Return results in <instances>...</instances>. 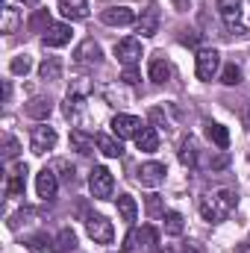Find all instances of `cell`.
<instances>
[{
	"mask_svg": "<svg viewBox=\"0 0 250 253\" xmlns=\"http://www.w3.org/2000/svg\"><path fill=\"white\" fill-rule=\"evenodd\" d=\"M177 253H197V248H194V245H183Z\"/></svg>",
	"mask_w": 250,
	"mask_h": 253,
	"instance_id": "cell-40",
	"label": "cell"
},
{
	"mask_svg": "<svg viewBox=\"0 0 250 253\" xmlns=\"http://www.w3.org/2000/svg\"><path fill=\"white\" fill-rule=\"evenodd\" d=\"M183 44H197V36H194V30H186V36H183Z\"/></svg>",
	"mask_w": 250,
	"mask_h": 253,
	"instance_id": "cell-39",
	"label": "cell"
},
{
	"mask_svg": "<svg viewBox=\"0 0 250 253\" xmlns=\"http://www.w3.org/2000/svg\"><path fill=\"white\" fill-rule=\"evenodd\" d=\"M227 162H230V153H227V150H221V153L212 159V171H221V168H227Z\"/></svg>",
	"mask_w": 250,
	"mask_h": 253,
	"instance_id": "cell-36",
	"label": "cell"
},
{
	"mask_svg": "<svg viewBox=\"0 0 250 253\" xmlns=\"http://www.w3.org/2000/svg\"><path fill=\"white\" fill-rule=\"evenodd\" d=\"M218 12L233 33H239V36L245 33L242 30V0H218Z\"/></svg>",
	"mask_w": 250,
	"mask_h": 253,
	"instance_id": "cell-9",
	"label": "cell"
},
{
	"mask_svg": "<svg viewBox=\"0 0 250 253\" xmlns=\"http://www.w3.org/2000/svg\"><path fill=\"white\" fill-rule=\"evenodd\" d=\"M186 230V218L180 212H165V233L168 236H183Z\"/></svg>",
	"mask_w": 250,
	"mask_h": 253,
	"instance_id": "cell-27",
	"label": "cell"
},
{
	"mask_svg": "<svg viewBox=\"0 0 250 253\" xmlns=\"http://www.w3.org/2000/svg\"><path fill=\"white\" fill-rule=\"evenodd\" d=\"M42 42H44V47H65L71 42V27L68 24H50L47 33L42 36Z\"/></svg>",
	"mask_w": 250,
	"mask_h": 253,
	"instance_id": "cell-15",
	"label": "cell"
},
{
	"mask_svg": "<svg viewBox=\"0 0 250 253\" xmlns=\"http://www.w3.org/2000/svg\"><path fill=\"white\" fill-rule=\"evenodd\" d=\"M71 147H74V150H80L83 156H88V153L94 150V138H91L85 129H80V126H77V129H71Z\"/></svg>",
	"mask_w": 250,
	"mask_h": 253,
	"instance_id": "cell-21",
	"label": "cell"
},
{
	"mask_svg": "<svg viewBox=\"0 0 250 253\" xmlns=\"http://www.w3.org/2000/svg\"><path fill=\"white\" fill-rule=\"evenodd\" d=\"M24 112H27L30 118H36V121H47L50 112H53V103H50V97H33V100L24 106Z\"/></svg>",
	"mask_w": 250,
	"mask_h": 253,
	"instance_id": "cell-17",
	"label": "cell"
},
{
	"mask_svg": "<svg viewBox=\"0 0 250 253\" xmlns=\"http://www.w3.org/2000/svg\"><path fill=\"white\" fill-rule=\"evenodd\" d=\"M100 21L109 24V27H126V24L135 21V12H132L129 6H109V9H103Z\"/></svg>",
	"mask_w": 250,
	"mask_h": 253,
	"instance_id": "cell-14",
	"label": "cell"
},
{
	"mask_svg": "<svg viewBox=\"0 0 250 253\" xmlns=\"http://www.w3.org/2000/svg\"><path fill=\"white\" fill-rule=\"evenodd\" d=\"M39 77H42L44 83H53V80H59V77H62V62H59L56 56H47L44 62L39 65Z\"/></svg>",
	"mask_w": 250,
	"mask_h": 253,
	"instance_id": "cell-22",
	"label": "cell"
},
{
	"mask_svg": "<svg viewBox=\"0 0 250 253\" xmlns=\"http://www.w3.org/2000/svg\"><path fill=\"white\" fill-rule=\"evenodd\" d=\"M21 3H36V0H21Z\"/></svg>",
	"mask_w": 250,
	"mask_h": 253,
	"instance_id": "cell-43",
	"label": "cell"
},
{
	"mask_svg": "<svg viewBox=\"0 0 250 253\" xmlns=\"http://www.w3.org/2000/svg\"><path fill=\"white\" fill-rule=\"evenodd\" d=\"M150 80H153L156 85H162V83H168V80H171V65L165 62L162 56L150 59Z\"/></svg>",
	"mask_w": 250,
	"mask_h": 253,
	"instance_id": "cell-23",
	"label": "cell"
},
{
	"mask_svg": "<svg viewBox=\"0 0 250 253\" xmlns=\"http://www.w3.org/2000/svg\"><path fill=\"white\" fill-rule=\"evenodd\" d=\"M236 203H239V194L233 189H218V191L203 194L197 206H200V215H203L209 224H218V221L230 218V212L236 209Z\"/></svg>",
	"mask_w": 250,
	"mask_h": 253,
	"instance_id": "cell-1",
	"label": "cell"
},
{
	"mask_svg": "<svg viewBox=\"0 0 250 253\" xmlns=\"http://www.w3.org/2000/svg\"><path fill=\"white\" fill-rule=\"evenodd\" d=\"M121 80H124L126 85H135V83H138L141 77H138V71H135V68H124V74H121Z\"/></svg>",
	"mask_w": 250,
	"mask_h": 253,
	"instance_id": "cell-37",
	"label": "cell"
},
{
	"mask_svg": "<svg viewBox=\"0 0 250 253\" xmlns=\"http://www.w3.org/2000/svg\"><path fill=\"white\" fill-rule=\"evenodd\" d=\"M171 3H174L177 12H188V3H191V0H171Z\"/></svg>",
	"mask_w": 250,
	"mask_h": 253,
	"instance_id": "cell-38",
	"label": "cell"
},
{
	"mask_svg": "<svg viewBox=\"0 0 250 253\" xmlns=\"http://www.w3.org/2000/svg\"><path fill=\"white\" fill-rule=\"evenodd\" d=\"M56 141H59V135H56V129L47 124L42 126H33V132H30V150L33 153H47V150H53L56 147Z\"/></svg>",
	"mask_w": 250,
	"mask_h": 253,
	"instance_id": "cell-4",
	"label": "cell"
},
{
	"mask_svg": "<svg viewBox=\"0 0 250 253\" xmlns=\"http://www.w3.org/2000/svg\"><path fill=\"white\" fill-rule=\"evenodd\" d=\"M18 24H21V12H18L15 6H6V9H3V27H0V30L9 36V33L18 30Z\"/></svg>",
	"mask_w": 250,
	"mask_h": 253,
	"instance_id": "cell-28",
	"label": "cell"
},
{
	"mask_svg": "<svg viewBox=\"0 0 250 253\" xmlns=\"http://www.w3.org/2000/svg\"><path fill=\"white\" fill-rule=\"evenodd\" d=\"M180 162L186 168L197 165V144H194V138H183V144H180Z\"/></svg>",
	"mask_w": 250,
	"mask_h": 253,
	"instance_id": "cell-26",
	"label": "cell"
},
{
	"mask_svg": "<svg viewBox=\"0 0 250 253\" xmlns=\"http://www.w3.org/2000/svg\"><path fill=\"white\" fill-rule=\"evenodd\" d=\"M206 135H209V141L218 147V150H227L230 147V132H227V126L224 124H215V121H206Z\"/></svg>",
	"mask_w": 250,
	"mask_h": 253,
	"instance_id": "cell-19",
	"label": "cell"
},
{
	"mask_svg": "<svg viewBox=\"0 0 250 253\" xmlns=\"http://www.w3.org/2000/svg\"><path fill=\"white\" fill-rule=\"evenodd\" d=\"M30 68H33L30 56H15V59L9 62V71H12V74H27Z\"/></svg>",
	"mask_w": 250,
	"mask_h": 253,
	"instance_id": "cell-33",
	"label": "cell"
},
{
	"mask_svg": "<svg viewBox=\"0 0 250 253\" xmlns=\"http://www.w3.org/2000/svg\"><path fill=\"white\" fill-rule=\"evenodd\" d=\"M100 59H103V50H100V44L94 39H83L77 44V50H74V62L80 65H97Z\"/></svg>",
	"mask_w": 250,
	"mask_h": 253,
	"instance_id": "cell-12",
	"label": "cell"
},
{
	"mask_svg": "<svg viewBox=\"0 0 250 253\" xmlns=\"http://www.w3.org/2000/svg\"><path fill=\"white\" fill-rule=\"evenodd\" d=\"M218 68H221V53L218 50H212V47L197 50V80H203V83L215 80Z\"/></svg>",
	"mask_w": 250,
	"mask_h": 253,
	"instance_id": "cell-5",
	"label": "cell"
},
{
	"mask_svg": "<svg viewBox=\"0 0 250 253\" xmlns=\"http://www.w3.org/2000/svg\"><path fill=\"white\" fill-rule=\"evenodd\" d=\"M50 24H53V21H50V12H47V9H39V12L30 18V30H33V33H42V36L47 33Z\"/></svg>",
	"mask_w": 250,
	"mask_h": 253,
	"instance_id": "cell-29",
	"label": "cell"
},
{
	"mask_svg": "<svg viewBox=\"0 0 250 253\" xmlns=\"http://www.w3.org/2000/svg\"><path fill=\"white\" fill-rule=\"evenodd\" d=\"M24 189H27V165H15L6 177V197H24Z\"/></svg>",
	"mask_w": 250,
	"mask_h": 253,
	"instance_id": "cell-13",
	"label": "cell"
},
{
	"mask_svg": "<svg viewBox=\"0 0 250 253\" xmlns=\"http://www.w3.org/2000/svg\"><path fill=\"white\" fill-rule=\"evenodd\" d=\"M3 156H6V159H15V156H18V141H15L12 135H6V141H3Z\"/></svg>",
	"mask_w": 250,
	"mask_h": 253,
	"instance_id": "cell-34",
	"label": "cell"
},
{
	"mask_svg": "<svg viewBox=\"0 0 250 253\" xmlns=\"http://www.w3.org/2000/svg\"><path fill=\"white\" fill-rule=\"evenodd\" d=\"M97 150H100L103 156H109V159H118V156L124 153L121 138H118V135H106V132H100V135H97Z\"/></svg>",
	"mask_w": 250,
	"mask_h": 253,
	"instance_id": "cell-18",
	"label": "cell"
},
{
	"mask_svg": "<svg viewBox=\"0 0 250 253\" xmlns=\"http://www.w3.org/2000/svg\"><path fill=\"white\" fill-rule=\"evenodd\" d=\"M141 129H144V124H141V118H135V115L118 112V115L112 118V135H118V138H135Z\"/></svg>",
	"mask_w": 250,
	"mask_h": 253,
	"instance_id": "cell-7",
	"label": "cell"
},
{
	"mask_svg": "<svg viewBox=\"0 0 250 253\" xmlns=\"http://www.w3.org/2000/svg\"><path fill=\"white\" fill-rule=\"evenodd\" d=\"M36 191H39L42 200H53V197H56V191H59V177H56L53 168H42V171L36 174Z\"/></svg>",
	"mask_w": 250,
	"mask_h": 253,
	"instance_id": "cell-10",
	"label": "cell"
},
{
	"mask_svg": "<svg viewBox=\"0 0 250 253\" xmlns=\"http://www.w3.org/2000/svg\"><path fill=\"white\" fill-rule=\"evenodd\" d=\"M165 165L162 162H144L138 171H135V180L144 186V189H156V186H162L165 183Z\"/></svg>",
	"mask_w": 250,
	"mask_h": 253,
	"instance_id": "cell-6",
	"label": "cell"
},
{
	"mask_svg": "<svg viewBox=\"0 0 250 253\" xmlns=\"http://www.w3.org/2000/svg\"><path fill=\"white\" fill-rule=\"evenodd\" d=\"M135 147H138L141 153H153V150H159V132H156L153 126H144V129L135 135Z\"/></svg>",
	"mask_w": 250,
	"mask_h": 253,
	"instance_id": "cell-20",
	"label": "cell"
},
{
	"mask_svg": "<svg viewBox=\"0 0 250 253\" xmlns=\"http://www.w3.org/2000/svg\"><path fill=\"white\" fill-rule=\"evenodd\" d=\"M85 230H88V236H91L94 245H112V239H115V227L103 215H91L85 221Z\"/></svg>",
	"mask_w": 250,
	"mask_h": 253,
	"instance_id": "cell-3",
	"label": "cell"
},
{
	"mask_svg": "<svg viewBox=\"0 0 250 253\" xmlns=\"http://www.w3.org/2000/svg\"><path fill=\"white\" fill-rule=\"evenodd\" d=\"M156 253H174V251H171V248H165V251H156Z\"/></svg>",
	"mask_w": 250,
	"mask_h": 253,
	"instance_id": "cell-42",
	"label": "cell"
},
{
	"mask_svg": "<svg viewBox=\"0 0 250 253\" xmlns=\"http://www.w3.org/2000/svg\"><path fill=\"white\" fill-rule=\"evenodd\" d=\"M88 189H91V194H94L97 200L112 197V189H115V177H112V171L103 168V165H97V168L91 171V177H88Z\"/></svg>",
	"mask_w": 250,
	"mask_h": 253,
	"instance_id": "cell-2",
	"label": "cell"
},
{
	"mask_svg": "<svg viewBox=\"0 0 250 253\" xmlns=\"http://www.w3.org/2000/svg\"><path fill=\"white\" fill-rule=\"evenodd\" d=\"M162 212V200H159V194H150L147 197V215H159Z\"/></svg>",
	"mask_w": 250,
	"mask_h": 253,
	"instance_id": "cell-35",
	"label": "cell"
},
{
	"mask_svg": "<svg viewBox=\"0 0 250 253\" xmlns=\"http://www.w3.org/2000/svg\"><path fill=\"white\" fill-rule=\"evenodd\" d=\"M245 126L250 129V106H248V112H245Z\"/></svg>",
	"mask_w": 250,
	"mask_h": 253,
	"instance_id": "cell-41",
	"label": "cell"
},
{
	"mask_svg": "<svg viewBox=\"0 0 250 253\" xmlns=\"http://www.w3.org/2000/svg\"><path fill=\"white\" fill-rule=\"evenodd\" d=\"M24 245H27L30 251H44V248H50V245H53V239H50L47 233H39V236H30Z\"/></svg>",
	"mask_w": 250,
	"mask_h": 253,
	"instance_id": "cell-32",
	"label": "cell"
},
{
	"mask_svg": "<svg viewBox=\"0 0 250 253\" xmlns=\"http://www.w3.org/2000/svg\"><path fill=\"white\" fill-rule=\"evenodd\" d=\"M53 251H56V253H71V251H77V233H74L71 227H65L62 233L53 239Z\"/></svg>",
	"mask_w": 250,
	"mask_h": 253,
	"instance_id": "cell-24",
	"label": "cell"
},
{
	"mask_svg": "<svg viewBox=\"0 0 250 253\" xmlns=\"http://www.w3.org/2000/svg\"><path fill=\"white\" fill-rule=\"evenodd\" d=\"M59 12L68 21H83L88 18V0H59Z\"/></svg>",
	"mask_w": 250,
	"mask_h": 253,
	"instance_id": "cell-16",
	"label": "cell"
},
{
	"mask_svg": "<svg viewBox=\"0 0 250 253\" xmlns=\"http://www.w3.org/2000/svg\"><path fill=\"white\" fill-rule=\"evenodd\" d=\"M115 56L124 68H135L138 59H141V42L138 39H121L115 44Z\"/></svg>",
	"mask_w": 250,
	"mask_h": 253,
	"instance_id": "cell-8",
	"label": "cell"
},
{
	"mask_svg": "<svg viewBox=\"0 0 250 253\" xmlns=\"http://www.w3.org/2000/svg\"><path fill=\"white\" fill-rule=\"evenodd\" d=\"M135 33H141V39H153L159 33V6L156 3H150L141 12V18L135 21Z\"/></svg>",
	"mask_w": 250,
	"mask_h": 253,
	"instance_id": "cell-11",
	"label": "cell"
},
{
	"mask_svg": "<svg viewBox=\"0 0 250 253\" xmlns=\"http://www.w3.org/2000/svg\"><path fill=\"white\" fill-rule=\"evenodd\" d=\"M132 233H135V242L141 248H156L159 245V233L153 227H141V230H132Z\"/></svg>",
	"mask_w": 250,
	"mask_h": 253,
	"instance_id": "cell-30",
	"label": "cell"
},
{
	"mask_svg": "<svg viewBox=\"0 0 250 253\" xmlns=\"http://www.w3.org/2000/svg\"><path fill=\"white\" fill-rule=\"evenodd\" d=\"M118 215H121V221H126V224L135 221V215H138V203H135L129 194H121V197H118Z\"/></svg>",
	"mask_w": 250,
	"mask_h": 253,
	"instance_id": "cell-25",
	"label": "cell"
},
{
	"mask_svg": "<svg viewBox=\"0 0 250 253\" xmlns=\"http://www.w3.org/2000/svg\"><path fill=\"white\" fill-rule=\"evenodd\" d=\"M221 83H224V85H239V83H242V68H239L236 62L224 65V71H221Z\"/></svg>",
	"mask_w": 250,
	"mask_h": 253,
	"instance_id": "cell-31",
	"label": "cell"
}]
</instances>
